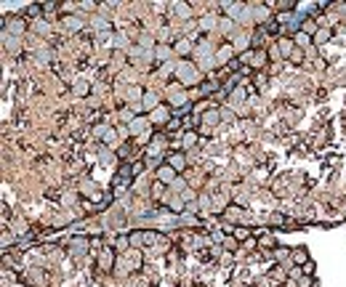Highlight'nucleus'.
Listing matches in <instances>:
<instances>
[{
  "instance_id": "7",
  "label": "nucleus",
  "mask_w": 346,
  "mask_h": 287,
  "mask_svg": "<svg viewBox=\"0 0 346 287\" xmlns=\"http://www.w3.org/2000/svg\"><path fill=\"white\" fill-rule=\"evenodd\" d=\"M88 247H91V239L88 237H75L72 242H70V253L78 258V255H86Z\"/></svg>"
},
{
  "instance_id": "2",
  "label": "nucleus",
  "mask_w": 346,
  "mask_h": 287,
  "mask_svg": "<svg viewBox=\"0 0 346 287\" xmlns=\"http://www.w3.org/2000/svg\"><path fill=\"white\" fill-rule=\"evenodd\" d=\"M136 268H142V250L130 247L125 255H120V258H117L115 271H117L120 276H125V274H130V271H136Z\"/></svg>"
},
{
  "instance_id": "22",
  "label": "nucleus",
  "mask_w": 346,
  "mask_h": 287,
  "mask_svg": "<svg viewBox=\"0 0 346 287\" xmlns=\"http://www.w3.org/2000/svg\"><path fill=\"white\" fill-rule=\"evenodd\" d=\"M142 131H147V120H133V123H130V133H133V136H139V133H142Z\"/></svg>"
},
{
  "instance_id": "34",
  "label": "nucleus",
  "mask_w": 346,
  "mask_h": 287,
  "mask_svg": "<svg viewBox=\"0 0 346 287\" xmlns=\"http://www.w3.org/2000/svg\"><path fill=\"white\" fill-rule=\"evenodd\" d=\"M328 38H330V30H320V32L314 35V40H317V43H325Z\"/></svg>"
},
{
  "instance_id": "10",
  "label": "nucleus",
  "mask_w": 346,
  "mask_h": 287,
  "mask_svg": "<svg viewBox=\"0 0 346 287\" xmlns=\"http://www.w3.org/2000/svg\"><path fill=\"white\" fill-rule=\"evenodd\" d=\"M157 181H163V183H173V181H176V170H173L168 162H163L160 168H157Z\"/></svg>"
},
{
  "instance_id": "11",
  "label": "nucleus",
  "mask_w": 346,
  "mask_h": 287,
  "mask_svg": "<svg viewBox=\"0 0 346 287\" xmlns=\"http://www.w3.org/2000/svg\"><path fill=\"white\" fill-rule=\"evenodd\" d=\"M149 117H152V123H163V125H168V123H171V109H168V107H157Z\"/></svg>"
},
{
  "instance_id": "43",
  "label": "nucleus",
  "mask_w": 346,
  "mask_h": 287,
  "mask_svg": "<svg viewBox=\"0 0 346 287\" xmlns=\"http://www.w3.org/2000/svg\"><path fill=\"white\" fill-rule=\"evenodd\" d=\"M221 120H235V112H229V109H221Z\"/></svg>"
},
{
  "instance_id": "31",
  "label": "nucleus",
  "mask_w": 346,
  "mask_h": 287,
  "mask_svg": "<svg viewBox=\"0 0 346 287\" xmlns=\"http://www.w3.org/2000/svg\"><path fill=\"white\" fill-rule=\"evenodd\" d=\"M165 128H168V133H173V131H179V128H181V120H179V117H173V120H171V123H168Z\"/></svg>"
},
{
  "instance_id": "26",
  "label": "nucleus",
  "mask_w": 346,
  "mask_h": 287,
  "mask_svg": "<svg viewBox=\"0 0 346 287\" xmlns=\"http://www.w3.org/2000/svg\"><path fill=\"white\" fill-rule=\"evenodd\" d=\"M197 205L202 208V213H208L213 208V202H211V194H200V200H197Z\"/></svg>"
},
{
  "instance_id": "9",
  "label": "nucleus",
  "mask_w": 346,
  "mask_h": 287,
  "mask_svg": "<svg viewBox=\"0 0 346 287\" xmlns=\"http://www.w3.org/2000/svg\"><path fill=\"white\" fill-rule=\"evenodd\" d=\"M157 101H160V99H157L155 90H147L144 99H142V112H149V115H152L155 109H157Z\"/></svg>"
},
{
  "instance_id": "30",
  "label": "nucleus",
  "mask_w": 346,
  "mask_h": 287,
  "mask_svg": "<svg viewBox=\"0 0 346 287\" xmlns=\"http://www.w3.org/2000/svg\"><path fill=\"white\" fill-rule=\"evenodd\" d=\"M43 14V8L40 6H30V8H24V16H40Z\"/></svg>"
},
{
  "instance_id": "8",
  "label": "nucleus",
  "mask_w": 346,
  "mask_h": 287,
  "mask_svg": "<svg viewBox=\"0 0 346 287\" xmlns=\"http://www.w3.org/2000/svg\"><path fill=\"white\" fill-rule=\"evenodd\" d=\"M285 279H288V268H285L283 263L274 266L272 274H269V284H272V287H280V284H285Z\"/></svg>"
},
{
  "instance_id": "32",
  "label": "nucleus",
  "mask_w": 346,
  "mask_h": 287,
  "mask_svg": "<svg viewBox=\"0 0 346 287\" xmlns=\"http://www.w3.org/2000/svg\"><path fill=\"white\" fill-rule=\"evenodd\" d=\"M285 255H291V250H288V247H277L274 250V261H283Z\"/></svg>"
},
{
  "instance_id": "1",
  "label": "nucleus",
  "mask_w": 346,
  "mask_h": 287,
  "mask_svg": "<svg viewBox=\"0 0 346 287\" xmlns=\"http://www.w3.org/2000/svg\"><path fill=\"white\" fill-rule=\"evenodd\" d=\"M128 239H130V247H136V250L160 245V234L152 231V229H136V231H130L128 234Z\"/></svg>"
},
{
  "instance_id": "33",
  "label": "nucleus",
  "mask_w": 346,
  "mask_h": 287,
  "mask_svg": "<svg viewBox=\"0 0 346 287\" xmlns=\"http://www.w3.org/2000/svg\"><path fill=\"white\" fill-rule=\"evenodd\" d=\"M213 22H216V16H202L200 27H202V30H211V27H213Z\"/></svg>"
},
{
  "instance_id": "3",
  "label": "nucleus",
  "mask_w": 346,
  "mask_h": 287,
  "mask_svg": "<svg viewBox=\"0 0 346 287\" xmlns=\"http://www.w3.org/2000/svg\"><path fill=\"white\" fill-rule=\"evenodd\" d=\"M224 216H227V224H232V226H245V224H253L250 213H248V210H242L240 205H227V208H224Z\"/></svg>"
},
{
  "instance_id": "27",
  "label": "nucleus",
  "mask_w": 346,
  "mask_h": 287,
  "mask_svg": "<svg viewBox=\"0 0 346 287\" xmlns=\"http://www.w3.org/2000/svg\"><path fill=\"white\" fill-rule=\"evenodd\" d=\"M301 30H304L306 35H314V32H317V24H314L312 16H306V19H304V27H301Z\"/></svg>"
},
{
  "instance_id": "42",
  "label": "nucleus",
  "mask_w": 346,
  "mask_h": 287,
  "mask_svg": "<svg viewBox=\"0 0 346 287\" xmlns=\"http://www.w3.org/2000/svg\"><path fill=\"white\" fill-rule=\"evenodd\" d=\"M99 152H101V160H104V162H109V160H112V157H109V149H107V146H101Z\"/></svg>"
},
{
  "instance_id": "36",
  "label": "nucleus",
  "mask_w": 346,
  "mask_h": 287,
  "mask_svg": "<svg viewBox=\"0 0 346 287\" xmlns=\"http://www.w3.org/2000/svg\"><path fill=\"white\" fill-rule=\"evenodd\" d=\"M224 59H229V61H232V48H229V45L219 51V61H224Z\"/></svg>"
},
{
  "instance_id": "29",
  "label": "nucleus",
  "mask_w": 346,
  "mask_h": 287,
  "mask_svg": "<svg viewBox=\"0 0 346 287\" xmlns=\"http://www.w3.org/2000/svg\"><path fill=\"white\" fill-rule=\"evenodd\" d=\"M93 27H96V30H107L109 22L104 19V16H96V19H93Z\"/></svg>"
},
{
  "instance_id": "19",
  "label": "nucleus",
  "mask_w": 346,
  "mask_h": 287,
  "mask_svg": "<svg viewBox=\"0 0 346 287\" xmlns=\"http://www.w3.org/2000/svg\"><path fill=\"white\" fill-rule=\"evenodd\" d=\"M274 245H277V239H274L272 234H261V237H258V247H264V250L269 247V250H272Z\"/></svg>"
},
{
  "instance_id": "5",
  "label": "nucleus",
  "mask_w": 346,
  "mask_h": 287,
  "mask_svg": "<svg viewBox=\"0 0 346 287\" xmlns=\"http://www.w3.org/2000/svg\"><path fill=\"white\" fill-rule=\"evenodd\" d=\"M115 247H109V245H104L99 250V268L101 271H115Z\"/></svg>"
},
{
  "instance_id": "16",
  "label": "nucleus",
  "mask_w": 346,
  "mask_h": 287,
  "mask_svg": "<svg viewBox=\"0 0 346 287\" xmlns=\"http://www.w3.org/2000/svg\"><path fill=\"white\" fill-rule=\"evenodd\" d=\"M293 43H296V48H306V45L312 43V35H306V32L301 30L298 35H293Z\"/></svg>"
},
{
  "instance_id": "13",
  "label": "nucleus",
  "mask_w": 346,
  "mask_h": 287,
  "mask_svg": "<svg viewBox=\"0 0 346 287\" xmlns=\"http://www.w3.org/2000/svg\"><path fill=\"white\" fill-rule=\"evenodd\" d=\"M219 123H221V112H219L216 107H213V109H208V112L202 115V125H205V128H211V125H219Z\"/></svg>"
},
{
  "instance_id": "20",
  "label": "nucleus",
  "mask_w": 346,
  "mask_h": 287,
  "mask_svg": "<svg viewBox=\"0 0 346 287\" xmlns=\"http://www.w3.org/2000/svg\"><path fill=\"white\" fill-rule=\"evenodd\" d=\"M269 224H272V226H288L291 221H288L283 213H272V216H269Z\"/></svg>"
},
{
  "instance_id": "28",
  "label": "nucleus",
  "mask_w": 346,
  "mask_h": 287,
  "mask_svg": "<svg viewBox=\"0 0 346 287\" xmlns=\"http://www.w3.org/2000/svg\"><path fill=\"white\" fill-rule=\"evenodd\" d=\"M130 247V239L128 237H117L115 239V250H128Z\"/></svg>"
},
{
  "instance_id": "39",
  "label": "nucleus",
  "mask_w": 346,
  "mask_h": 287,
  "mask_svg": "<svg viewBox=\"0 0 346 287\" xmlns=\"http://www.w3.org/2000/svg\"><path fill=\"white\" fill-rule=\"evenodd\" d=\"M312 284H314V282L309 279V276H298V284H296V287H312Z\"/></svg>"
},
{
  "instance_id": "44",
  "label": "nucleus",
  "mask_w": 346,
  "mask_h": 287,
  "mask_svg": "<svg viewBox=\"0 0 346 287\" xmlns=\"http://www.w3.org/2000/svg\"><path fill=\"white\" fill-rule=\"evenodd\" d=\"M11 287H27V284H22V282H14Z\"/></svg>"
},
{
  "instance_id": "21",
  "label": "nucleus",
  "mask_w": 346,
  "mask_h": 287,
  "mask_svg": "<svg viewBox=\"0 0 346 287\" xmlns=\"http://www.w3.org/2000/svg\"><path fill=\"white\" fill-rule=\"evenodd\" d=\"M72 90H75V93H78V96H88V93H91L88 82H83V80H78V82H75V85H72Z\"/></svg>"
},
{
  "instance_id": "4",
  "label": "nucleus",
  "mask_w": 346,
  "mask_h": 287,
  "mask_svg": "<svg viewBox=\"0 0 346 287\" xmlns=\"http://www.w3.org/2000/svg\"><path fill=\"white\" fill-rule=\"evenodd\" d=\"M176 77H179V82H184V85H194L197 82V67H194L192 61H181L179 67H176Z\"/></svg>"
},
{
  "instance_id": "35",
  "label": "nucleus",
  "mask_w": 346,
  "mask_h": 287,
  "mask_svg": "<svg viewBox=\"0 0 346 287\" xmlns=\"http://www.w3.org/2000/svg\"><path fill=\"white\" fill-rule=\"evenodd\" d=\"M194 141H197V136H194V133H186V136L181 138V146H192Z\"/></svg>"
},
{
  "instance_id": "12",
  "label": "nucleus",
  "mask_w": 346,
  "mask_h": 287,
  "mask_svg": "<svg viewBox=\"0 0 346 287\" xmlns=\"http://www.w3.org/2000/svg\"><path fill=\"white\" fill-rule=\"evenodd\" d=\"M291 261H293L296 266H306V263H309V253H306V247L291 250Z\"/></svg>"
},
{
  "instance_id": "17",
  "label": "nucleus",
  "mask_w": 346,
  "mask_h": 287,
  "mask_svg": "<svg viewBox=\"0 0 346 287\" xmlns=\"http://www.w3.org/2000/svg\"><path fill=\"white\" fill-rule=\"evenodd\" d=\"M152 197H155V200H165V197H168L163 181H155V183H152Z\"/></svg>"
},
{
  "instance_id": "23",
  "label": "nucleus",
  "mask_w": 346,
  "mask_h": 287,
  "mask_svg": "<svg viewBox=\"0 0 346 287\" xmlns=\"http://www.w3.org/2000/svg\"><path fill=\"white\" fill-rule=\"evenodd\" d=\"M173 11L179 14L181 19H189V16H192V8H189V6H184V3H176V6H173Z\"/></svg>"
},
{
  "instance_id": "37",
  "label": "nucleus",
  "mask_w": 346,
  "mask_h": 287,
  "mask_svg": "<svg viewBox=\"0 0 346 287\" xmlns=\"http://www.w3.org/2000/svg\"><path fill=\"white\" fill-rule=\"evenodd\" d=\"M155 53H157V59H171V48H163V45Z\"/></svg>"
},
{
  "instance_id": "41",
  "label": "nucleus",
  "mask_w": 346,
  "mask_h": 287,
  "mask_svg": "<svg viewBox=\"0 0 346 287\" xmlns=\"http://www.w3.org/2000/svg\"><path fill=\"white\" fill-rule=\"evenodd\" d=\"M301 274L306 276V274H314V263H306V266H301Z\"/></svg>"
},
{
  "instance_id": "14",
  "label": "nucleus",
  "mask_w": 346,
  "mask_h": 287,
  "mask_svg": "<svg viewBox=\"0 0 346 287\" xmlns=\"http://www.w3.org/2000/svg\"><path fill=\"white\" fill-rule=\"evenodd\" d=\"M3 30L8 32V35H22L24 32V22L22 19H19V16H16V19H6V27H3Z\"/></svg>"
},
{
  "instance_id": "6",
  "label": "nucleus",
  "mask_w": 346,
  "mask_h": 287,
  "mask_svg": "<svg viewBox=\"0 0 346 287\" xmlns=\"http://www.w3.org/2000/svg\"><path fill=\"white\" fill-rule=\"evenodd\" d=\"M163 152H165V138L157 133V136L152 138V144L147 146V157H149V160H157V157H160Z\"/></svg>"
},
{
  "instance_id": "40",
  "label": "nucleus",
  "mask_w": 346,
  "mask_h": 287,
  "mask_svg": "<svg viewBox=\"0 0 346 287\" xmlns=\"http://www.w3.org/2000/svg\"><path fill=\"white\" fill-rule=\"evenodd\" d=\"M40 8H43V14H53V11H56V6H53V3H43Z\"/></svg>"
},
{
  "instance_id": "24",
  "label": "nucleus",
  "mask_w": 346,
  "mask_h": 287,
  "mask_svg": "<svg viewBox=\"0 0 346 287\" xmlns=\"http://www.w3.org/2000/svg\"><path fill=\"white\" fill-rule=\"evenodd\" d=\"M232 234H235V239H237V242H245V239L250 237V231H248L245 226H235V231H232Z\"/></svg>"
},
{
  "instance_id": "38",
  "label": "nucleus",
  "mask_w": 346,
  "mask_h": 287,
  "mask_svg": "<svg viewBox=\"0 0 346 287\" xmlns=\"http://www.w3.org/2000/svg\"><path fill=\"white\" fill-rule=\"evenodd\" d=\"M301 59H304V53H301V48H296V51L291 53V61H293V64H301Z\"/></svg>"
},
{
  "instance_id": "18",
  "label": "nucleus",
  "mask_w": 346,
  "mask_h": 287,
  "mask_svg": "<svg viewBox=\"0 0 346 287\" xmlns=\"http://www.w3.org/2000/svg\"><path fill=\"white\" fill-rule=\"evenodd\" d=\"M64 24H67V30H70V32H78L80 27H83V22L78 19V16H64Z\"/></svg>"
},
{
  "instance_id": "25",
  "label": "nucleus",
  "mask_w": 346,
  "mask_h": 287,
  "mask_svg": "<svg viewBox=\"0 0 346 287\" xmlns=\"http://www.w3.org/2000/svg\"><path fill=\"white\" fill-rule=\"evenodd\" d=\"M176 53H181V56L192 53V43L189 40H179V43H176Z\"/></svg>"
},
{
  "instance_id": "15",
  "label": "nucleus",
  "mask_w": 346,
  "mask_h": 287,
  "mask_svg": "<svg viewBox=\"0 0 346 287\" xmlns=\"http://www.w3.org/2000/svg\"><path fill=\"white\" fill-rule=\"evenodd\" d=\"M168 165H171L176 173H181L186 168V157L184 154H171V157H168Z\"/></svg>"
}]
</instances>
